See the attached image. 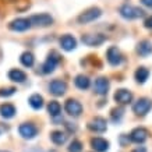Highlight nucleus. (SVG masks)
Listing matches in <instances>:
<instances>
[{
	"instance_id": "24",
	"label": "nucleus",
	"mask_w": 152,
	"mask_h": 152,
	"mask_svg": "<svg viewBox=\"0 0 152 152\" xmlns=\"http://www.w3.org/2000/svg\"><path fill=\"white\" fill-rule=\"evenodd\" d=\"M149 77V70L147 67H138L135 71V80L138 84H144Z\"/></svg>"
},
{
	"instance_id": "25",
	"label": "nucleus",
	"mask_w": 152,
	"mask_h": 152,
	"mask_svg": "<svg viewBox=\"0 0 152 152\" xmlns=\"http://www.w3.org/2000/svg\"><path fill=\"white\" fill-rule=\"evenodd\" d=\"M20 61H21V64L24 67H32L34 63H35V57L31 52H24L21 57H20Z\"/></svg>"
},
{
	"instance_id": "3",
	"label": "nucleus",
	"mask_w": 152,
	"mask_h": 152,
	"mask_svg": "<svg viewBox=\"0 0 152 152\" xmlns=\"http://www.w3.org/2000/svg\"><path fill=\"white\" fill-rule=\"evenodd\" d=\"M101 15H102V10L99 7H91V9L85 10L84 13L80 14L77 21L80 24H88V23H92V21L98 20Z\"/></svg>"
},
{
	"instance_id": "1",
	"label": "nucleus",
	"mask_w": 152,
	"mask_h": 152,
	"mask_svg": "<svg viewBox=\"0 0 152 152\" xmlns=\"http://www.w3.org/2000/svg\"><path fill=\"white\" fill-rule=\"evenodd\" d=\"M120 14H121V17H124L127 20H135V18H140V17H144L145 11L142 9L137 7V6L126 3V4H123L120 7Z\"/></svg>"
},
{
	"instance_id": "21",
	"label": "nucleus",
	"mask_w": 152,
	"mask_h": 152,
	"mask_svg": "<svg viewBox=\"0 0 152 152\" xmlns=\"http://www.w3.org/2000/svg\"><path fill=\"white\" fill-rule=\"evenodd\" d=\"M74 83H75V87L78 88V89H88L89 85H91V81L88 78L87 75H84V74H80L75 77L74 80Z\"/></svg>"
},
{
	"instance_id": "22",
	"label": "nucleus",
	"mask_w": 152,
	"mask_h": 152,
	"mask_svg": "<svg viewBox=\"0 0 152 152\" xmlns=\"http://www.w3.org/2000/svg\"><path fill=\"white\" fill-rule=\"evenodd\" d=\"M28 102H29L31 107H34L35 110H39V109L43 107V98H42L39 94H34V95H31L29 99H28Z\"/></svg>"
},
{
	"instance_id": "26",
	"label": "nucleus",
	"mask_w": 152,
	"mask_h": 152,
	"mask_svg": "<svg viewBox=\"0 0 152 152\" xmlns=\"http://www.w3.org/2000/svg\"><path fill=\"white\" fill-rule=\"evenodd\" d=\"M48 112H49L50 116L57 117L60 115V112H61V106H60V103L57 101H50L49 105H48Z\"/></svg>"
},
{
	"instance_id": "18",
	"label": "nucleus",
	"mask_w": 152,
	"mask_h": 152,
	"mask_svg": "<svg viewBox=\"0 0 152 152\" xmlns=\"http://www.w3.org/2000/svg\"><path fill=\"white\" fill-rule=\"evenodd\" d=\"M137 53H138L141 57L149 56L152 53V43L149 41H147V39L141 41L138 45H137Z\"/></svg>"
},
{
	"instance_id": "13",
	"label": "nucleus",
	"mask_w": 152,
	"mask_h": 152,
	"mask_svg": "<svg viewBox=\"0 0 152 152\" xmlns=\"http://www.w3.org/2000/svg\"><path fill=\"white\" fill-rule=\"evenodd\" d=\"M106 127H107L106 120L103 119V117H99V116H98V117H94V119L88 123V129L95 131V133H105Z\"/></svg>"
},
{
	"instance_id": "15",
	"label": "nucleus",
	"mask_w": 152,
	"mask_h": 152,
	"mask_svg": "<svg viewBox=\"0 0 152 152\" xmlns=\"http://www.w3.org/2000/svg\"><path fill=\"white\" fill-rule=\"evenodd\" d=\"M148 135H149V133H148L147 129H144V127H137V129H134L133 131H131V134H130V140H131L133 142L141 144L148 138Z\"/></svg>"
},
{
	"instance_id": "19",
	"label": "nucleus",
	"mask_w": 152,
	"mask_h": 152,
	"mask_svg": "<svg viewBox=\"0 0 152 152\" xmlns=\"http://www.w3.org/2000/svg\"><path fill=\"white\" fill-rule=\"evenodd\" d=\"M9 78L13 81V83H24L27 80V74L24 73L23 70L18 69H13L9 71Z\"/></svg>"
},
{
	"instance_id": "2",
	"label": "nucleus",
	"mask_w": 152,
	"mask_h": 152,
	"mask_svg": "<svg viewBox=\"0 0 152 152\" xmlns=\"http://www.w3.org/2000/svg\"><path fill=\"white\" fill-rule=\"evenodd\" d=\"M60 61H61V57H60V55L57 53L56 50H52L50 53H49V56H48L46 61L43 63V66H42V73L43 74H50L55 71V69L57 67V64H59Z\"/></svg>"
},
{
	"instance_id": "5",
	"label": "nucleus",
	"mask_w": 152,
	"mask_h": 152,
	"mask_svg": "<svg viewBox=\"0 0 152 152\" xmlns=\"http://www.w3.org/2000/svg\"><path fill=\"white\" fill-rule=\"evenodd\" d=\"M31 25H35V27H39V28H45V27H49L53 24V18H52L50 14H46V13H42V14H35L32 15L31 18Z\"/></svg>"
},
{
	"instance_id": "16",
	"label": "nucleus",
	"mask_w": 152,
	"mask_h": 152,
	"mask_svg": "<svg viewBox=\"0 0 152 152\" xmlns=\"http://www.w3.org/2000/svg\"><path fill=\"white\" fill-rule=\"evenodd\" d=\"M115 101L120 105H127V103L133 101V94L130 92L129 89H124V88L117 89L115 94Z\"/></svg>"
},
{
	"instance_id": "32",
	"label": "nucleus",
	"mask_w": 152,
	"mask_h": 152,
	"mask_svg": "<svg viewBox=\"0 0 152 152\" xmlns=\"http://www.w3.org/2000/svg\"><path fill=\"white\" fill-rule=\"evenodd\" d=\"M66 127L69 129V131H75V130H77V127H75V126H71V123H67Z\"/></svg>"
},
{
	"instance_id": "20",
	"label": "nucleus",
	"mask_w": 152,
	"mask_h": 152,
	"mask_svg": "<svg viewBox=\"0 0 152 152\" xmlns=\"http://www.w3.org/2000/svg\"><path fill=\"white\" fill-rule=\"evenodd\" d=\"M0 115H1V117H4V119H11V117H14V115H15V107H14V105H11V103L1 105L0 106Z\"/></svg>"
},
{
	"instance_id": "17",
	"label": "nucleus",
	"mask_w": 152,
	"mask_h": 152,
	"mask_svg": "<svg viewBox=\"0 0 152 152\" xmlns=\"http://www.w3.org/2000/svg\"><path fill=\"white\" fill-rule=\"evenodd\" d=\"M91 145L96 152H106L109 149V142L102 137H95L91 140Z\"/></svg>"
},
{
	"instance_id": "27",
	"label": "nucleus",
	"mask_w": 152,
	"mask_h": 152,
	"mask_svg": "<svg viewBox=\"0 0 152 152\" xmlns=\"http://www.w3.org/2000/svg\"><path fill=\"white\" fill-rule=\"evenodd\" d=\"M124 115V109L123 107H116L112 110V120L113 121H120V119Z\"/></svg>"
},
{
	"instance_id": "31",
	"label": "nucleus",
	"mask_w": 152,
	"mask_h": 152,
	"mask_svg": "<svg viewBox=\"0 0 152 152\" xmlns=\"http://www.w3.org/2000/svg\"><path fill=\"white\" fill-rule=\"evenodd\" d=\"M141 3L147 7H152V0H141Z\"/></svg>"
},
{
	"instance_id": "30",
	"label": "nucleus",
	"mask_w": 152,
	"mask_h": 152,
	"mask_svg": "<svg viewBox=\"0 0 152 152\" xmlns=\"http://www.w3.org/2000/svg\"><path fill=\"white\" fill-rule=\"evenodd\" d=\"M144 25H145L147 28H151V29H152V15H151V17H148V18L145 20Z\"/></svg>"
},
{
	"instance_id": "7",
	"label": "nucleus",
	"mask_w": 152,
	"mask_h": 152,
	"mask_svg": "<svg viewBox=\"0 0 152 152\" xmlns=\"http://www.w3.org/2000/svg\"><path fill=\"white\" fill-rule=\"evenodd\" d=\"M106 59L109 61V64H112V66H120L123 63V60H124L123 59V55L120 53V50L116 46H112L107 49V52H106Z\"/></svg>"
},
{
	"instance_id": "29",
	"label": "nucleus",
	"mask_w": 152,
	"mask_h": 152,
	"mask_svg": "<svg viewBox=\"0 0 152 152\" xmlns=\"http://www.w3.org/2000/svg\"><path fill=\"white\" fill-rule=\"evenodd\" d=\"M14 92H15V88L10 87V88H1L0 89V96H11V95H14Z\"/></svg>"
},
{
	"instance_id": "6",
	"label": "nucleus",
	"mask_w": 152,
	"mask_h": 152,
	"mask_svg": "<svg viewBox=\"0 0 152 152\" xmlns=\"http://www.w3.org/2000/svg\"><path fill=\"white\" fill-rule=\"evenodd\" d=\"M81 42L87 46H101L103 42H106V37L101 34H85L81 37Z\"/></svg>"
},
{
	"instance_id": "23",
	"label": "nucleus",
	"mask_w": 152,
	"mask_h": 152,
	"mask_svg": "<svg viewBox=\"0 0 152 152\" xmlns=\"http://www.w3.org/2000/svg\"><path fill=\"white\" fill-rule=\"evenodd\" d=\"M50 140L56 145H63L67 141V135L63 131H53V133H50Z\"/></svg>"
},
{
	"instance_id": "11",
	"label": "nucleus",
	"mask_w": 152,
	"mask_h": 152,
	"mask_svg": "<svg viewBox=\"0 0 152 152\" xmlns=\"http://www.w3.org/2000/svg\"><path fill=\"white\" fill-rule=\"evenodd\" d=\"M29 27H31L29 18H17V20H13V21L9 24V28L11 31H15V32H24V31H27Z\"/></svg>"
},
{
	"instance_id": "28",
	"label": "nucleus",
	"mask_w": 152,
	"mask_h": 152,
	"mask_svg": "<svg viewBox=\"0 0 152 152\" xmlns=\"http://www.w3.org/2000/svg\"><path fill=\"white\" fill-rule=\"evenodd\" d=\"M81 151H83V144L80 142L78 140H73L70 142L69 152H81Z\"/></svg>"
},
{
	"instance_id": "4",
	"label": "nucleus",
	"mask_w": 152,
	"mask_h": 152,
	"mask_svg": "<svg viewBox=\"0 0 152 152\" xmlns=\"http://www.w3.org/2000/svg\"><path fill=\"white\" fill-rule=\"evenodd\" d=\"M152 102L148 98H140L138 101L133 105V112L138 116H145L148 112L151 110Z\"/></svg>"
},
{
	"instance_id": "8",
	"label": "nucleus",
	"mask_w": 152,
	"mask_h": 152,
	"mask_svg": "<svg viewBox=\"0 0 152 152\" xmlns=\"http://www.w3.org/2000/svg\"><path fill=\"white\" fill-rule=\"evenodd\" d=\"M66 91H67V84L63 80H53L50 84H49V92L55 96H61L64 95Z\"/></svg>"
},
{
	"instance_id": "33",
	"label": "nucleus",
	"mask_w": 152,
	"mask_h": 152,
	"mask_svg": "<svg viewBox=\"0 0 152 152\" xmlns=\"http://www.w3.org/2000/svg\"><path fill=\"white\" fill-rule=\"evenodd\" d=\"M133 152H147V149H145L144 147H138V148H135Z\"/></svg>"
},
{
	"instance_id": "12",
	"label": "nucleus",
	"mask_w": 152,
	"mask_h": 152,
	"mask_svg": "<svg viewBox=\"0 0 152 152\" xmlns=\"http://www.w3.org/2000/svg\"><path fill=\"white\" fill-rule=\"evenodd\" d=\"M109 87H110V84H109V80L106 77H99L94 83V91L98 95H106L109 92Z\"/></svg>"
},
{
	"instance_id": "14",
	"label": "nucleus",
	"mask_w": 152,
	"mask_h": 152,
	"mask_svg": "<svg viewBox=\"0 0 152 152\" xmlns=\"http://www.w3.org/2000/svg\"><path fill=\"white\" fill-rule=\"evenodd\" d=\"M60 46H61L63 50L71 52L77 48V41H75V38H74L73 35L66 34V35H63V37L60 38Z\"/></svg>"
},
{
	"instance_id": "10",
	"label": "nucleus",
	"mask_w": 152,
	"mask_h": 152,
	"mask_svg": "<svg viewBox=\"0 0 152 152\" xmlns=\"http://www.w3.org/2000/svg\"><path fill=\"white\" fill-rule=\"evenodd\" d=\"M64 109L73 117H78L83 113V105L78 101H75V99H67V102H66V105H64Z\"/></svg>"
},
{
	"instance_id": "9",
	"label": "nucleus",
	"mask_w": 152,
	"mask_h": 152,
	"mask_svg": "<svg viewBox=\"0 0 152 152\" xmlns=\"http://www.w3.org/2000/svg\"><path fill=\"white\" fill-rule=\"evenodd\" d=\"M18 131H20V135L25 140H32L38 134L37 126L32 124V123H23L18 127Z\"/></svg>"
}]
</instances>
